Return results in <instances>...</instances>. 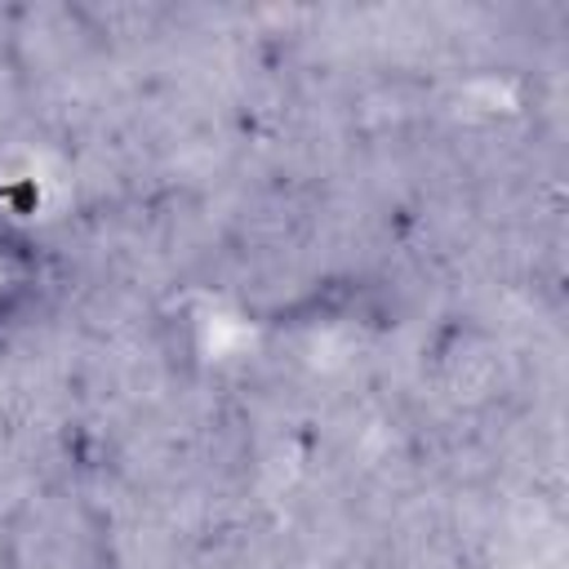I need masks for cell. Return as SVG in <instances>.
<instances>
[{"label": "cell", "instance_id": "6da1fadb", "mask_svg": "<svg viewBox=\"0 0 569 569\" xmlns=\"http://www.w3.org/2000/svg\"><path fill=\"white\" fill-rule=\"evenodd\" d=\"M44 258L40 244L0 222V333H9L40 298Z\"/></svg>", "mask_w": 569, "mask_h": 569}]
</instances>
